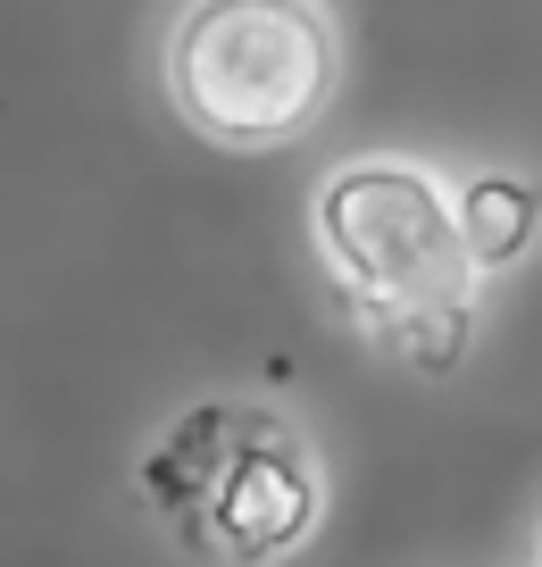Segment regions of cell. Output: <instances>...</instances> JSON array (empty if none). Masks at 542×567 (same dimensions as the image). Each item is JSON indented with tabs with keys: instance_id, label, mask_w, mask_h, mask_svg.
I'll return each instance as SVG.
<instances>
[{
	"instance_id": "cell-1",
	"label": "cell",
	"mask_w": 542,
	"mask_h": 567,
	"mask_svg": "<svg viewBox=\"0 0 542 567\" xmlns=\"http://www.w3.org/2000/svg\"><path fill=\"white\" fill-rule=\"evenodd\" d=\"M334 84L342 42L317 0H193L167 34V109L209 151H284Z\"/></svg>"
},
{
	"instance_id": "cell-3",
	"label": "cell",
	"mask_w": 542,
	"mask_h": 567,
	"mask_svg": "<svg viewBox=\"0 0 542 567\" xmlns=\"http://www.w3.org/2000/svg\"><path fill=\"white\" fill-rule=\"evenodd\" d=\"M317 517H326V484H317L309 451H300L276 417H259L243 434V451L217 467V484L201 493V509L175 534L193 550L234 559V567H276L317 534Z\"/></svg>"
},
{
	"instance_id": "cell-5",
	"label": "cell",
	"mask_w": 542,
	"mask_h": 567,
	"mask_svg": "<svg viewBox=\"0 0 542 567\" xmlns=\"http://www.w3.org/2000/svg\"><path fill=\"white\" fill-rule=\"evenodd\" d=\"M459 243H468L475 267L525 259V243H534V184H518V176H475L468 200H459Z\"/></svg>"
},
{
	"instance_id": "cell-4",
	"label": "cell",
	"mask_w": 542,
	"mask_h": 567,
	"mask_svg": "<svg viewBox=\"0 0 542 567\" xmlns=\"http://www.w3.org/2000/svg\"><path fill=\"white\" fill-rule=\"evenodd\" d=\"M259 417H267V409H217V401L209 409H184V417L158 434V451L142 460V493H151V509L184 526V517L201 509V493L217 484V467L243 451V434Z\"/></svg>"
},
{
	"instance_id": "cell-7",
	"label": "cell",
	"mask_w": 542,
	"mask_h": 567,
	"mask_svg": "<svg viewBox=\"0 0 542 567\" xmlns=\"http://www.w3.org/2000/svg\"><path fill=\"white\" fill-rule=\"evenodd\" d=\"M534 567H542V559H534Z\"/></svg>"
},
{
	"instance_id": "cell-2",
	"label": "cell",
	"mask_w": 542,
	"mask_h": 567,
	"mask_svg": "<svg viewBox=\"0 0 542 567\" xmlns=\"http://www.w3.org/2000/svg\"><path fill=\"white\" fill-rule=\"evenodd\" d=\"M309 234L334 292L385 334L426 309H468L475 259L459 243V200L418 159H350L317 184Z\"/></svg>"
},
{
	"instance_id": "cell-6",
	"label": "cell",
	"mask_w": 542,
	"mask_h": 567,
	"mask_svg": "<svg viewBox=\"0 0 542 567\" xmlns=\"http://www.w3.org/2000/svg\"><path fill=\"white\" fill-rule=\"evenodd\" d=\"M468 309H426V318H401V326H385V342L392 351H409L426 375H442V368H459V351H468Z\"/></svg>"
}]
</instances>
